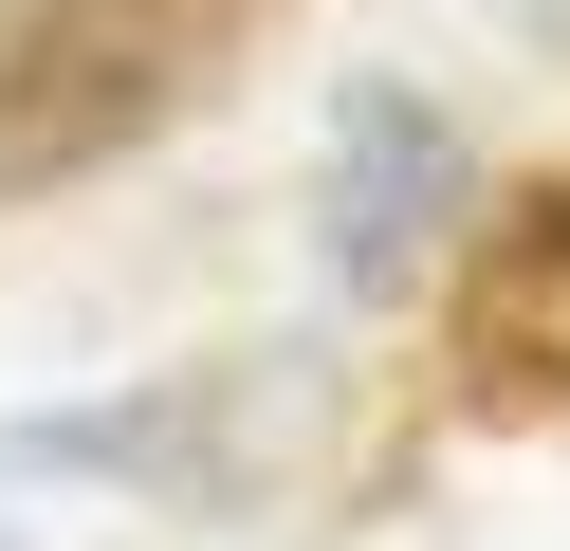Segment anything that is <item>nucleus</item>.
<instances>
[{"label": "nucleus", "mask_w": 570, "mask_h": 551, "mask_svg": "<svg viewBox=\"0 0 570 551\" xmlns=\"http://www.w3.org/2000/svg\"><path fill=\"white\" fill-rule=\"evenodd\" d=\"M258 0H0V184H75L222 92Z\"/></svg>", "instance_id": "obj_1"}, {"label": "nucleus", "mask_w": 570, "mask_h": 551, "mask_svg": "<svg viewBox=\"0 0 570 551\" xmlns=\"http://www.w3.org/2000/svg\"><path fill=\"white\" fill-rule=\"evenodd\" d=\"M203 423H222V404H203V367H185V386H148V404H75V423H38L19 460H56V478H203Z\"/></svg>", "instance_id": "obj_3"}, {"label": "nucleus", "mask_w": 570, "mask_h": 551, "mask_svg": "<svg viewBox=\"0 0 570 551\" xmlns=\"http://www.w3.org/2000/svg\"><path fill=\"white\" fill-rule=\"evenodd\" d=\"M515 19H570V0H515Z\"/></svg>", "instance_id": "obj_4"}, {"label": "nucleus", "mask_w": 570, "mask_h": 551, "mask_svg": "<svg viewBox=\"0 0 570 551\" xmlns=\"http://www.w3.org/2000/svg\"><path fill=\"white\" fill-rule=\"evenodd\" d=\"M460 220H479V129L442 92H405V73H350L332 147H313V257H332V294H405Z\"/></svg>", "instance_id": "obj_2"}, {"label": "nucleus", "mask_w": 570, "mask_h": 551, "mask_svg": "<svg viewBox=\"0 0 570 551\" xmlns=\"http://www.w3.org/2000/svg\"><path fill=\"white\" fill-rule=\"evenodd\" d=\"M0 551H19V533H0Z\"/></svg>", "instance_id": "obj_5"}]
</instances>
